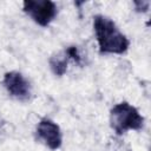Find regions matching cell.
Masks as SVG:
<instances>
[{
	"instance_id": "1",
	"label": "cell",
	"mask_w": 151,
	"mask_h": 151,
	"mask_svg": "<svg viewBox=\"0 0 151 151\" xmlns=\"http://www.w3.org/2000/svg\"><path fill=\"white\" fill-rule=\"evenodd\" d=\"M93 28L100 53L123 54L127 51L130 41L112 19L97 14L93 18Z\"/></svg>"
},
{
	"instance_id": "2",
	"label": "cell",
	"mask_w": 151,
	"mask_h": 151,
	"mask_svg": "<svg viewBox=\"0 0 151 151\" xmlns=\"http://www.w3.org/2000/svg\"><path fill=\"white\" fill-rule=\"evenodd\" d=\"M144 124V118L139 111L129 104L122 101L116 104L110 112V125L116 134L120 136L129 130H140Z\"/></svg>"
},
{
	"instance_id": "3",
	"label": "cell",
	"mask_w": 151,
	"mask_h": 151,
	"mask_svg": "<svg viewBox=\"0 0 151 151\" xmlns=\"http://www.w3.org/2000/svg\"><path fill=\"white\" fill-rule=\"evenodd\" d=\"M22 8L24 12L41 27L48 26L58 13L57 5L51 0H25Z\"/></svg>"
},
{
	"instance_id": "4",
	"label": "cell",
	"mask_w": 151,
	"mask_h": 151,
	"mask_svg": "<svg viewBox=\"0 0 151 151\" xmlns=\"http://www.w3.org/2000/svg\"><path fill=\"white\" fill-rule=\"evenodd\" d=\"M2 85L7 92L15 99L27 100L31 96V85L29 81L18 71L6 72L4 74Z\"/></svg>"
},
{
	"instance_id": "5",
	"label": "cell",
	"mask_w": 151,
	"mask_h": 151,
	"mask_svg": "<svg viewBox=\"0 0 151 151\" xmlns=\"http://www.w3.org/2000/svg\"><path fill=\"white\" fill-rule=\"evenodd\" d=\"M37 136L48 149L53 151L60 149L63 144V134L59 125L47 118H44L38 123Z\"/></svg>"
},
{
	"instance_id": "6",
	"label": "cell",
	"mask_w": 151,
	"mask_h": 151,
	"mask_svg": "<svg viewBox=\"0 0 151 151\" xmlns=\"http://www.w3.org/2000/svg\"><path fill=\"white\" fill-rule=\"evenodd\" d=\"M68 60H70V57L67 54L66 51H63L58 54H54L50 58L48 63H50V67L52 70V72L58 76V77H61L65 74L66 70H67V64H68Z\"/></svg>"
},
{
	"instance_id": "7",
	"label": "cell",
	"mask_w": 151,
	"mask_h": 151,
	"mask_svg": "<svg viewBox=\"0 0 151 151\" xmlns=\"http://www.w3.org/2000/svg\"><path fill=\"white\" fill-rule=\"evenodd\" d=\"M65 51L67 52L70 59H73L78 65H81V57L78 52V48L77 46H68L67 48H65Z\"/></svg>"
},
{
	"instance_id": "8",
	"label": "cell",
	"mask_w": 151,
	"mask_h": 151,
	"mask_svg": "<svg viewBox=\"0 0 151 151\" xmlns=\"http://www.w3.org/2000/svg\"><path fill=\"white\" fill-rule=\"evenodd\" d=\"M134 4V6H136V11L137 12H147V9H149V6H150V1H147V0H137V1H134L133 2Z\"/></svg>"
}]
</instances>
